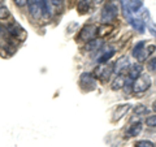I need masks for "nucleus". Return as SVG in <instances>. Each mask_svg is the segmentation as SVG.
<instances>
[{
  "instance_id": "nucleus-24",
  "label": "nucleus",
  "mask_w": 156,
  "mask_h": 147,
  "mask_svg": "<svg viewBox=\"0 0 156 147\" xmlns=\"http://www.w3.org/2000/svg\"><path fill=\"white\" fill-rule=\"evenodd\" d=\"M11 16V13H9L8 8L4 7V5H0V20H5Z\"/></svg>"
},
{
  "instance_id": "nucleus-3",
  "label": "nucleus",
  "mask_w": 156,
  "mask_h": 147,
  "mask_svg": "<svg viewBox=\"0 0 156 147\" xmlns=\"http://www.w3.org/2000/svg\"><path fill=\"white\" fill-rule=\"evenodd\" d=\"M95 35H98V25L90 23V25H86L82 27V30L80 31V35H78V39L83 43H87L92 41L95 38Z\"/></svg>"
},
{
  "instance_id": "nucleus-19",
  "label": "nucleus",
  "mask_w": 156,
  "mask_h": 147,
  "mask_svg": "<svg viewBox=\"0 0 156 147\" xmlns=\"http://www.w3.org/2000/svg\"><path fill=\"white\" fill-rule=\"evenodd\" d=\"M146 43H147L146 41H140V42L136 43V45L133 47V50H131V56L136 59V56L139 55V52L142 51V50H143V47L146 46Z\"/></svg>"
},
{
  "instance_id": "nucleus-10",
  "label": "nucleus",
  "mask_w": 156,
  "mask_h": 147,
  "mask_svg": "<svg viewBox=\"0 0 156 147\" xmlns=\"http://www.w3.org/2000/svg\"><path fill=\"white\" fill-rule=\"evenodd\" d=\"M130 66V60L128 56H121L119 60H117L115 63V72L116 73H121L122 70L128 69V68Z\"/></svg>"
},
{
  "instance_id": "nucleus-17",
  "label": "nucleus",
  "mask_w": 156,
  "mask_h": 147,
  "mask_svg": "<svg viewBox=\"0 0 156 147\" xmlns=\"http://www.w3.org/2000/svg\"><path fill=\"white\" fill-rule=\"evenodd\" d=\"M101 46H103V39H92V41L86 43L85 48L89 51H94V50H99Z\"/></svg>"
},
{
  "instance_id": "nucleus-8",
  "label": "nucleus",
  "mask_w": 156,
  "mask_h": 147,
  "mask_svg": "<svg viewBox=\"0 0 156 147\" xmlns=\"http://www.w3.org/2000/svg\"><path fill=\"white\" fill-rule=\"evenodd\" d=\"M130 104H128V103H125V104H121V106H119L117 108L115 109V112H113V117H112V121H119V120H121L122 117L128 113V112L130 111Z\"/></svg>"
},
{
  "instance_id": "nucleus-7",
  "label": "nucleus",
  "mask_w": 156,
  "mask_h": 147,
  "mask_svg": "<svg viewBox=\"0 0 156 147\" xmlns=\"http://www.w3.org/2000/svg\"><path fill=\"white\" fill-rule=\"evenodd\" d=\"M29 12H30L33 18H38L42 14V8H41V0H29L27 2Z\"/></svg>"
},
{
  "instance_id": "nucleus-20",
  "label": "nucleus",
  "mask_w": 156,
  "mask_h": 147,
  "mask_svg": "<svg viewBox=\"0 0 156 147\" xmlns=\"http://www.w3.org/2000/svg\"><path fill=\"white\" fill-rule=\"evenodd\" d=\"M115 53H116L115 50H111V51L104 52V55H101L100 57H98V63H99V64H105V63L108 61L111 57H113Z\"/></svg>"
},
{
  "instance_id": "nucleus-28",
  "label": "nucleus",
  "mask_w": 156,
  "mask_h": 147,
  "mask_svg": "<svg viewBox=\"0 0 156 147\" xmlns=\"http://www.w3.org/2000/svg\"><path fill=\"white\" fill-rule=\"evenodd\" d=\"M27 2L29 0H13V3L16 4L17 7H20V8H22V7H25L26 4H27Z\"/></svg>"
},
{
  "instance_id": "nucleus-29",
  "label": "nucleus",
  "mask_w": 156,
  "mask_h": 147,
  "mask_svg": "<svg viewBox=\"0 0 156 147\" xmlns=\"http://www.w3.org/2000/svg\"><path fill=\"white\" fill-rule=\"evenodd\" d=\"M48 2H50L53 7H58V8H60L62 5V0H48Z\"/></svg>"
},
{
  "instance_id": "nucleus-2",
  "label": "nucleus",
  "mask_w": 156,
  "mask_h": 147,
  "mask_svg": "<svg viewBox=\"0 0 156 147\" xmlns=\"http://www.w3.org/2000/svg\"><path fill=\"white\" fill-rule=\"evenodd\" d=\"M151 85H152V78L147 73H142L131 85V90L134 94H140V92L147 91Z\"/></svg>"
},
{
  "instance_id": "nucleus-30",
  "label": "nucleus",
  "mask_w": 156,
  "mask_h": 147,
  "mask_svg": "<svg viewBox=\"0 0 156 147\" xmlns=\"http://www.w3.org/2000/svg\"><path fill=\"white\" fill-rule=\"evenodd\" d=\"M92 2H94L95 4H100L101 2H103V0H92Z\"/></svg>"
},
{
  "instance_id": "nucleus-26",
  "label": "nucleus",
  "mask_w": 156,
  "mask_h": 147,
  "mask_svg": "<svg viewBox=\"0 0 156 147\" xmlns=\"http://www.w3.org/2000/svg\"><path fill=\"white\" fill-rule=\"evenodd\" d=\"M148 69L151 72H156V57L151 59V60L148 61Z\"/></svg>"
},
{
  "instance_id": "nucleus-22",
  "label": "nucleus",
  "mask_w": 156,
  "mask_h": 147,
  "mask_svg": "<svg viewBox=\"0 0 156 147\" xmlns=\"http://www.w3.org/2000/svg\"><path fill=\"white\" fill-rule=\"evenodd\" d=\"M154 142H151V141H147V139H142V141H138V142H135V145L134 147H154Z\"/></svg>"
},
{
  "instance_id": "nucleus-6",
  "label": "nucleus",
  "mask_w": 156,
  "mask_h": 147,
  "mask_svg": "<svg viewBox=\"0 0 156 147\" xmlns=\"http://www.w3.org/2000/svg\"><path fill=\"white\" fill-rule=\"evenodd\" d=\"M143 72V66L139 63H135V64H130V66L128 68V80L134 82L136 78H138Z\"/></svg>"
},
{
  "instance_id": "nucleus-25",
  "label": "nucleus",
  "mask_w": 156,
  "mask_h": 147,
  "mask_svg": "<svg viewBox=\"0 0 156 147\" xmlns=\"http://www.w3.org/2000/svg\"><path fill=\"white\" fill-rule=\"evenodd\" d=\"M146 124H147V126H150V128H154V126H156V115L148 116L147 119H146Z\"/></svg>"
},
{
  "instance_id": "nucleus-31",
  "label": "nucleus",
  "mask_w": 156,
  "mask_h": 147,
  "mask_svg": "<svg viewBox=\"0 0 156 147\" xmlns=\"http://www.w3.org/2000/svg\"><path fill=\"white\" fill-rule=\"evenodd\" d=\"M152 108H154V111H155V112H156V102H155V103H154V107H152Z\"/></svg>"
},
{
  "instance_id": "nucleus-21",
  "label": "nucleus",
  "mask_w": 156,
  "mask_h": 147,
  "mask_svg": "<svg viewBox=\"0 0 156 147\" xmlns=\"http://www.w3.org/2000/svg\"><path fill=\"white\" fill-rule=\"evenodd\" d=\"M41 8H42V14L46 17H50L51 11H50V3L48 0H41Z\"/></svg>"
},
{
  "instance_id": "nucleus-4",
  "label": "nucleus",
  "mask_w": 156,
  "mask_h": 147,
  "mask_svg": "<svg viewBox=\"0 0 156 147\" xmlns=\"http://www.w3.org/2000/svg\"><path fill=\"white\" fill-rule=\"evenodd\" d=\"M80 85L85 91H92L96 89V77L92 73H82L80 77Z\"/></svg>"
},
{
  "instance_id": "nucleus-11",
  "label": "nucleus",
  "mask_w": 156,
  "mask_h": 147,
  "mask_svg": "<svg viewBox=\"0 0 156 147\" xmlns=\"http://www.w3.org/2000/svg\"><path fill=\"white\" fill-rule=\"evenodd\" d=\"M155 46L154 45H150V46H144L143 47V50L139 52V55L136 56V60H138L139 63H143V61H146L147 59L152 55L154 53V51H155Z\"/></svg>"
},
{
  "instance_id": "nucleus-23",
  "label": "nucleus",
  "mask_w": 156,
  "mask_h": 147,
  "mask_svg": "<svg viewBox=\"0 0 156 147\" xmlns=\"http://www.w3.org/2000/svg\"><path fill=\"white\" fill-rule=\"evenodd\" d=\"M133 112H134V115H143L147 112V108H146V106H143V104H138L134 107Z\"/></svg>"
},
{
  "instance_id": "nucleus-9",
  "label": "nucleus",
  "mask_w": 156,
  "mask_h": 147,
  "mask_svg": "<svg viewBox=\"0 0 156 147\" xmlns=\"http://www.w3.org/2000/svg\"><path fill=\"white\" fill-rule=\"evenodd\" d=\"M129 23L131 25V27L134 29L135 31H138L140 34H143L146 31V22L142 18H135V17H129L128 18Z\"/></svg>"
},
{
  "instance_id": "nucleus-16",
  "label": "nucleus",
  "mask_w": 156,
  "mask_h": 147,
  "mask_svg": "<svg viewBox=\"0 0 156 147\" xmlns=\"http://www.w3.org/2000/svg\"><path fill=\"white\" fill-rule=\"evenodd\" d=\"M8 31L11 33V35L14 37V38H17L20 34H23V33H25V31L22 30V27L20 26L17 22H13V23H11V25H8Z\"/></svg>"
},
{
  "instance_id": "nucleus-18",
  "label": "nucleus",
  "mask_w": 156,
  "mask_h": 147,
  "mask_svg": "<svg viewBox=\"0 0 156 147\" xmlns=\"http://www.w3.org/2000/svg\"><path fill=\"white\" fill-rule=\"evenodd\" d=\"M113 30V27L109 23H101L100 26H98V35L99 37H105Z\"/></svg>"
},
{
  "instance_id": "nucleus-1",
  "label": "nucleus",
  "mask_w": 156,
  "mask_h": 147,
  "mask_svg": "<svg viewBox=\"0 0 156 147\" xmlns=\"http://www.w3.org/2000/svg\"><path fill=\"white\" fill-rule=\"evenodd\" d=\"M120 12V4L116 0H109L108 3L104 5L100 13V21L101 23H111L113 22L116 17L119 16Z\"/></svg>"
},
{
  "instance_id": "nucleus-5",
  "label": "nucleus",
  "mask_w": 156,
  "mask_h": 147,
  "mask_svg": "<svg viewBox=\"0 0 156 147\" xmlns=\"http://www.w3.org/2000/svg\"><path fill=\"white\" fill-rule=\"evenodd\" d=\"M115 72V64H99V66L96 68V76L101 78V80H107L109 78V76Z\"/></svg>"
},
{
  "instance_id": "nucleus-12",
  "label": "nucleus",
  "mask_w": 156,
  "mask_h": 147,
  "mask_svg": "<svg viewBox=\"0 0 156 147\" xmlns=\"http://www.w3.org/2000/svg\"><path fill=\"white\" fill-rule=\"evenodd\" d=\"M126 80H128V77H125L124 74H119L113 81L111 83V89L113 91H117L120 89H122V87L126 86Z\"/></svg>"
},
{
  "instance_id": "nucleus-13",
  "label": "nucleus",
  "mask_w": 156,
  "mask_h": 147,
  "mask_svg": "<svg viewBox=\"0 0 156 147\" xmlns=\"http://www.w3.org/2000/svg\"><path fill=\"white\" fill-rule=\"evenodd\" d=\"M140 131H142V122H136V124L131 125L130 128L126 130L125 133V137L126 138H133V137H138L140 134Z\"/></svg>"
},
{
  "instance_id": "nucleus-32",
  "label": "nucleus",
  "mask_w": 156,
  "mask_h": 147,
  "mask_svg": "<svg viewBox=\"0 0 156 147\" xmlns=\"http://www.w3.org/2000/svg\"><path fill=\"white\" fill-rule=\"evenodd\" d=\"M0 2H2V0H0Z\"/></svg>"
},
{
  "instance_id": "nucleus-27",
  "label": "nucleus",
  "mask_w": 156,
  "mask_h": 147,
  "mask_svg": "<svg viewBox=\"0 0 156 147\" xmlns=\"http://www.w3.org/2000/svg\"><path fill=\"white\" fill-rule=\"evenodd\" d=\"M148 30H150V33L156 38V23L150 22V23H148Z\"/></svg>"
},
{
  "instance_id": "nucleus-14",
  "label": "nucleus",
  "mask_w": 156,
  "mask_h": 147,
  "mask_svg": "<svg viewBox=\"0 0 156 147\" xmlns=\"http://www.w3.org/2000/svg\"><path fill=\"white\" fill-rule=\"evenodd\" d=\"M91 4H92V0H80L77 4V11L81 14H85L89 12V9L91 8Z\"/></svg>"
},
{
  "instance_id": "nucleus-15",
  "label": "nucleus",
  "mask_w": 156,
  "mask_h": 147,
  "mask_svg": "<svg viewBox=\"0 0 156 147\" xmlns=\"http://www.w3.org/2000/svg\"><path fill=\"white\" fill-rule=\"evenodd\" d=\"M126 4H128V7H129L130 13H136L143 7L142 0H126Z\"/></svg>"
}]
</instances>
